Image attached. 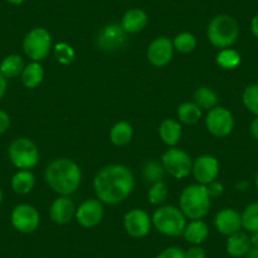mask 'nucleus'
Here are the masks:
<instances>
[{
  "instance_id": "1",
  "label": "nucleus",
  "mask_w": 258,
  "mask_h": 258,
  "mask_svg": "<svg viewBox=\"0 0 258 258\" xmlns=\"http://www.w3.org/2000/svg\"><path fill=\"white\" fill-rule=\"evenodd\" d=\"M135 187L132 171L123 165H109L101 168L94 178L96 197L105 204H118L129 197Z\"/></svg>"
},
{
  "instance_id": "2",
  "label": "nucleus",
  "mask_w": 258,
  "mask_h": 258,
  "mask_svg": "<svg viewBox=\"0 0 258 258\" xmlns=\"http://www.w3.org/2000/svg\"><path fill=\"white\" fill-rule=\"evenodd\" d=\"M44 180L54 192L61 197H69L80 186L81 170L73 160L57 158L47 166Z\"/></svg>"
},
{
  "instance_id": "3",
  "label": "nucleus",
  "mask_w": 258,
  "mask_h": 258,
  "mask_svg": "<svg viewBox=\"0 0 258 258\" xmlns=\"http://www.w3.org/2000/svg\"><path fill=\"white\" fill-rule=\"evenodd\" d=\"M212 205L207 186L195 183L190 185L180 195V210L186 218L199 220L208 214Z\"/></svg>"
},
{
  "instance_id": "4",
  "label": "nucleus",
  "mask_w": 258,
  "mask_h": 258,
  "mask_svg": "<svg viewBox=\"0 0 258 258\" xmlns=\"http://www.w3.org/2000/svg\"><path fill=\"white\" fill-rule=\"evenodd\" d=\"M208 39L213 46L218 48H229L235 43L239 34V26L233 17L220 14L208 26Z\"/></svg>"
},
{
  "instance_id": "5",
  "label": "nucleus",
  "mask_w": 258,
  "mask_h": 258,
  "mask_svg": "<svg viewBox=\"0 0 258 258\" xmlns=\"http://www.w3.org/2000/svg\"><path fill=\"white\" fill-rule=\"evenodd\" d=\"M152 224L161 234L168 237H178L186 227V217L178 208L166 205L153 213Z\"/></svg>"
},
{
  "instance_id": "6",
  "label": "nucleus",
  "mask_w": 258,
  "mask_h": 258,
  "mask_svg": "<svg viewBox=\"0 0 258 258\" xmlns=\"http://www.w3.org/2000/svg\"><path fill=\"white\" fill-rule=\"evenodd\" d=\"M11 162L18 170H31L38 163L39 153L37 146L28 138H17L8 148Z\"/></svg>"
},
{
  "instance_id": "7",
  "label": "nucleus",
  "mask_w": 258,
  "mask_h": 258,
  "mask_svg": "<svg viewBox=\"0 0 258 258\" xmlns=\"http://www.w3.org/2000/svg\"><path fill=\"white\" fill-rule=\"evenodd\" d=\"M52 46L51 34L47 29L37 27L29 31L23 41V51L32 61H42L49 53Z\"/></svg>"
},
{
  "instance_id": "8",
  "label": "nucleus",
  "mask_w": 258,
  "mask_h": 258,
  "mask_svg": "<svg viewBox=\"0 0 258 258\" xmlns=\"http://www.w3.org/2000/svg\"><path fill=\"white\" fill-rule=\"evenodd\" d=\"M162 166L166 172L175 178L187 177L192 171V161L190 156L178 148H171L163 153Z\"/></svg>"
},
{
  "instance_id": "9",
  "label": "nucleus",
  "mask_w": 258,
  "mask_h": 258,
  "mask_svg": "<svg viewBox=\"0 0 258 258\" xmlns=\"http://www.w3.org/2000/svg\"><path fill=\"white\" fill-rule=\"evenodd\" d=\"M205 124L209 131L215 137H227L230 135L234 126V119L232 113L223 106H215L210 109L208 113Z\"/></svg>"
},
{
  "instance_id": "10",
  "label": "nucleus",
  "mask_w": 258,
  "mask_h": 258,
  "mask_svg": "<svg viewBox=\"0 0 258 258\" xmlns=\"http://www.w3.org/2000/svg\"><path fill=\"white\" fill-rule=\"evenodd\" d=\"M11 222L14 229L19 233L29 234L33 233L39 225V213L29 204H19L13 209Z\"/></svg>"
},
{
  "instance_id": "11",
  "label": "nucleus",
  "mask_w": 258,
  "mask_h": 258,
  "mask_svg": "<svg viewBox=\"0 0 258 258\" xmlns=\"http://www.w3.org/2000/svg\"><path fill=\"white\" fill-rule=\"evenodd\" d=\"M126 42V33L120 24L111 23L103 27L98 34V47L104 52H115Z\"/></svg>"
},
{
  "instance_id": "12",
  "label": "nucleus",
  "mask_w": 258,
  "mask_h": 258,
  "mask_svg": "<svg viewBox=\"0 0 258 258\" xmlns=\"http://www.w3.org/2000/svg\"><path fill=\"white\" fill-rule=\"evenodd\" d=\"M152 218L142 209H133L124 215V228L133 238H143L150 233Z\"/></svg>"
},
{
  "instance_id": "13",
  "label": "nucleus",
  "mask_w": 258,
  "mask_h": 258,
  "mask_svg": "<svg viewBox=\"0 0 258 258\" xmlns=\"http://www.w3.org/2000/svg\"><path fill=\"white\" fill-rule=\"evenodd\" d=\"M192 175L198 183L205 185L213 182L219 173V162L215 157L209 155L200 156L192 163Z\"/></svg>"
},
{
  "instance_id": "14",
  "label": "nucleus",
  "mask_w": 258,
  "mask_h": 258,
  "mask_svg": "<svg viewBox=\"0 0 258 258\" xmlns=\"http://www.w3.org/2000/svg\"><path fill=\"white\" fill-rule=\"evenodd\" d=\"M104 215L103 204L99 199H88L76 209L75 217L84 228H94L101 222Z\"/></svg>"
},
{
  "instance_id": "15",
  "label": "nucleus",
  "mask_w": 258,
  "mask_h": 258,
  "mask_svg": "<svg viewBox=\"0 0 258 258\" xmlns=\"http://www.w3.org/2000/svg\"><path fill=\"white\" fill-rule=\"evenodd\" d=\"M173 43L167 37H158L148 46L147 58L153 66L162 68L172 59Z\"/></svg>"
},
{
  "instance_id": "16",
  "label": "nucleus",
  "mask_w": 258,
  "mask_h": 258,
  "mask_svg": "<svg viewBox=\"0 0 258 258\" xmlns=\"http://www.w3.org/2000/svg\"><path fill=\"white\" fill-rule=\"evenodd\" d=\"M214 225L218 232L229 237L242 229V218L237 210L223 209L215 215Z\"/></svg>"
},
{
  "instance_id": "17",
  "label": "nucleus",
  "mask_w": 258,
  "mask_h": 258,
  "mask_svg": "<svg viewBox=\"0 0 258 258\" xmlns=\"http://www.w3.org/2000/svg\"><path fill=\"white\" fill-rule=\"evenodd\" d=\"M75 205H74L73 200L69 199L68 197L57 198L51 205L49 209V215L53 223L56 224H68L71 222L74 217H75Z\"/></svg>"
},
{
  "instance_id": "18",
  "label": "nucleus",
  "mask_w": 258,
  "mask_h": 258,
  "mask_svg": "<svg viewBox=\"0 0 258 258\" xmlns=\"http://www.w3.org/2000/svg\"><path fill=\"white\" fill-rule=\"evenodd\" d=\"M147 23L148 17L142 9H131L123 16L120 26L126 34H135L142 32Z\"/></svg>"
},
{
  "instance_id": "19",
  "label": "nucleus",
  "mask_w": 258,
  "mask_h": 258,
  "mask_svg": "<svg viewBox=\"0 0 258 258\" xmlns=\"http://www.w3.org/2000/svg\"><path fill=\"white\" fill-rule=\"evenodd\" d=\"M250 238L247 233L237 232L234 234L229 235L227 240V252L228 254L234 258L245 257L248 250L250 249Z\"/></svg>"
},
{
  "instance_id": "20",
  "label": "nucleus",
  "mask_w": 258,
  "mask_h": 258,
  "mask_svg": "<svg viewBox=\"0 0 258 258\" xmlns=\"http://www.w3.org/2000/svg\"><path fill=\"white\" fill-rule=\"evenodd\" d=\"M182 234L188 243L194 245H200L209 235V228L203 220H192L186 224Z\"/></svg>"
},
{
  "instance_id": "21",
  "label": "nucleus",
  "mask_w": 258,
  "mask_h": 258,
  "mask_svg": "<svg viewBox=\"0 0 258 258\" xmlns=\"http://www.w3.org/2000/svg\"><path fill=\"white\" fill-rule=\"evenodd\" d=\"M158 133H160V137L163 141V143H166L170 147H173L180 141L181 135H182V128L177 120L166 119L161 123Z\"/></svg>"
},
{
  "instance_id": "22",
  "label": "nucleus",
  "mask_w": 258,
  "mask_h": 258,
  "mask_svg": "<svg viewBox=\"0 0 258 258\" xmlns=\"http://www.w3.org/2000/svg\"><path fill=\"white\" fill-rule=\"evenodd\" d=\"M44 78V70L39 62L33 61L31 63L26 64L23 73H22L21 79L22 84L26 86L27 89H36L37 86L41 85Z\"/></svg>"
},
{
  "instance_id": "23",
  "label": "nucleus",
  "mask_w": 258,
  "mask_h": 258,
  "mask_svg": "<svg viewBox=\"0 0 258 258\" xmlns=\"http://www.w3.org/2000/svg\"><path fill=\"white\" fill-rule=\"evenodd\" d=\"M24 68H26V64L19 54H8L0 63V73L3 74L4 78L8 80V79L21 76Z\"/></svg>"
},
{
  "instance_id": "24",
  "label": "nucleus",
  "mask_w": 258,
  "mask_h": 258,
  "mask_svg": "<svg viewBox=\"0 0 258 258\" xmlns=\"http://www.w3.org/2000/svg\"><path fill=\"white\" fill-rule=\"evenodd\" d=\"M133 137V128L128 121H118L110 129V141L114 146L124 147Z\"/></svg>"
},
{
  "instance_id": "25",
  "label": "nucleus",
  "mask_w": 258,
  "mask_h": 258,
  "mask_svg": "<svg viewBox=\"0 0 258 258\" xmlns=\"http://www.w3.org/2000/svg\"><path fill=\"white\" fill-rule=\"evenodd\" d=\"M34 187V175L29 170H19L12 177V188L19 195L31 192Z\"/></svg>"
},
{
  "instance_id": "26",
  "label": "nucleus",
  "mask_w": 258,
  "mask_h": 258,
  "mask_svg": "<svg viewBox=\"0 0 258 258\" xmlns=\"http://www.w3.org/2000/svg\"><path fill=\"white\" fill-rule=\"evenodd\" d=\"M177 118L182 123L188 124H197L202 118V109L197 105L195 103H182L177 108Z\"/></svg>"
},
{
  "instance_id": "27",
  "label": "nucleus",
  "mask_w": 258,
  "mask_h": 258,
  "mask_svg": "<svg viewBox=\"0 0 258 258\" xmlns=\"http://www.w3.org/2000/svg\"><path fill=\"white\" fill-rule=\"evenodd\" d=\"M194 103L197 104L200 109H213L217 106L218 104V96L212 89L207 88V86H202L198 88L194 93Z\"/></svg>"
},
{
  "instance_id": "28",
  "label": "nucleus",
  "mask_w": 258,
  "mask_h": 258,
  "mask_svg": "<svg viewBox=\"0 0 258 258\" xmlns=\"http://www.w3.org/2000/svg\"><path fill=\"white\" fill-rule=\"evenodd\" d=\"M242 218V228H244L247 232L258 233V202L252 203L240 214Z\"/></svg>"
},
{
  "instance_id": "29",
  "label": "nucleus",
  "mask_w": 258,
  "mask_h": 258,
  "mask_svg": "<svg viewBox=\"0 0 258 258\" xmlns=\"http://www.w3.org/2000/svg\"><path fill=\"white\" fill-rule=\"evenodd\" d=\"M217 64L224 70H233L240 63L242 57L235 49L232 48H223L219 53L217 54Z\"/></svg>"
},
{
  "instance_id": "30",
  "label": "nucleus",
  "mask_w": 258,
  "mask_h": 258,
  "mask_svg": "<svg viewBox=\"0 0 258 258\" xmlns=\"http://www.w3.org/2000/svg\"><path fill=\"white\" fill-rule=\"evenodd\" d=\"M173 48L177 49L181 53H190L197 47V38L190 32H182L175 37Z\"/></svg>"
},
{
  "instance_id": "31",
  "label": "nucleus",
  "mask_w": 258,
  "mask_h": 258,
  "mask_svg": "<svg viewBox=\"0 0 258 258\" xmlns=\"http://www.w3.org/2000/svg\"><path fill=\"white\" fill-rule=\"evenodd\" d=\"M243 104L245 108L254 114L255 116L258 115V84H252V85L247 86L243 91Z\"/></svg>"
},
{
  "instance_id": "32",
  "label": "nucleus",
  "mask_w": 258,
  "mask_h": 258,
  "mask_svg": "<svg viewBox=\"0 0 258 258\" xmlns=\"http://www.w3.org/2000/svg\"><path fill=\"white\" fill-rule=\"evenodd\" d=\"M168 197L167 186L163 181L155 182L148 190V200L153 205H161L166 202Z\"/></svg>"
},
{
  "instance_id": "33",
  "label": "nucleus",
  "mask_w": 258,
  "mask_h": 258,
  "mask_svg": "<svg viewBox=\"0 0 258 258\" xmlns=\"http://www.w3.org/2000/svg\"><path fill=\"white\" fill-rule=\"evenodd\" d=\"M163 175H165V168L161 163L156 162V161H148L143 167V177L148 181V182H158L162 181Z\"/></svg>"
},
{
  "instance_id": "34",
  "label": "nucleus",
  "mask_w": 258,
  "mask_h": 258,
  "mask_svg": "<svg viewBox=\"0 0 258 258\" xmlns=\"http://www.w3.org/2000/svg\"><path fill=\"white\" fill-rule=\"evenodd\" d=\"M75 51L70 44L59 42L54 46V57L61 64H70L75 59Z\"/></svg>"
},
{
  "instance_id": "35",
  "label": "nucleus",
  "mask_w": 258,
  "mask_h": 258,
  "mask_svg": "<svg viewBox=\"0 0 258 258\" xmlns=\"http://www.w3.org/2000/svg\"><path fill=\"white\" fill-rule=\"evenodd\" d=\"M156 258H186L185 250L180 247H168L163 249Z\"/></svg>"
},
{
  "instance_id": "36",
  "label": "nucleus",
  "mask_w": 258,
  "mask_h": 258,
  "mask_svg": "<svg viewBox=\"0 0 258 258\" xmlns=\"http://www.w3.org/2000/svg\"><path fill=\"white\" fill-rule=\"evenodd\" d=\"M207 190H208V192H209L210 198H218L223 194L224 187H223L222 183L218 182V181H213V182L208 183Z\"/></svg>"
},
{
  "instance_id": "37",
  "label": "nucleus",
  "mask_w": 258,
  "mask_h": 258,
  "mask_svg": "<svg viewBox=\"0 0 258 258\" xmlns=\"http://www.w3.org/2000/svg\"><path fill=\"white\" fill-rule=\"evenodd\" d=\"M186 258H207V253H205L204 248L200 245H194V247L188 248L185 252Z\"/></svg>"
},
{
  "instance_id": "38",
  "label": "nucleus",
  "mask_w": 258,
  "mask_h": 258,
  "mask_svg": "<svg viewBox=\"0 0 258 258\" xmlns=\"http://www.w3.org/2000/svg\"><path fill=\"white\" fill-rule=\"evenodd\" d=\"M11 126V116L8 115L7 111L0 109V135L6 133Z\"/></svg>"
},
{
  "instance_id": "39",
  "label": "nucleus",
  "mask_w": 258,
  "mask_h": 258,
  "mask_svg": "<svg viewBox=\"0 0 258 258\" xmlns=\"http://www.w3.org/2000/svg\"><path fill=\"white\" fill-rule=\"evenodd\" d=\"M7 88H8V80L3 76V74L0 73V100L4 98L7 93Z\"/></svg>"
},
{
  "instance_id": "40",
  "label": "nucleus",
  "mask_w": 258,
  "mask_h": 258,
  "mask_svg": "<svg viewBox=\"0 0 258 258\" xmlns=\"http://www.w3.org/2000/svg\"><path fill=\"white\" fill-rule=\"evenodd\" d=\"M249 129H250V135H252V137L258 141V115L252 120Z\"/></svg>"
},
{
  "instance_id": "41",
  "label": "nucleus",
  "mask_w": 258,
  "mask_h": 258,
  "mask_svg": "<svg viewBox=\"0 0 258 258\" xmlns=\"http://www.w3.org/2000/svg\"><path fill=\"white\" fill-rule=\"evenodd\" d=\"M250 31H252L253 36L258 38V14H255L250 21Z\"/></svg>"
},
{
  "instance_id": "42",
  "label": "nucleus",
  "mask_w": 258,
  "mask_h": 258,
  "mask_svg": "<svg viewBox=\"0 0 258 258\" xmlns=\"http://www.w3.org/2000/svg\"><path fill=\"white\" fill-rule=\"evenodd\" d=\"M245 258H258V247H250V249L245 254Z\"/></svg>"
},
{
  "instance_id": "43",
  "label": "nucleus",
  "mask_w": 258,
  "mask_h": 258,
  "mask_svg": "<svg viewBox=\"0 0 258 258\" xmlns=\"http://www.w3.org/2000/svg\"><path fill=\"white\" fill-rule=\"evenodd\" d=\"M249 238L252 247H258V233H252V235Z\"/></svg>"
},
{
  "instance_id": "44",
  "label": "nucleus",
  "mask_w": 258,
  "mask_h": 258,
  "mask_svg": "<svg viewBox=\"0 0 258 258\" xmlns=\"http://www.w3.org/2000/svg\"><path fill=\"white\" fill-rule=\"evenodd\" d=\"M8 3L13 4V6H21V4H23L26 0H7Z\"/></svg>"
},
{
  "instance_id": "45",
  "label": "nucleus",
  "mask_w": 258,
  "mask_h": 258,
  "mask_svg": "<svg viewBox=\"0 0 258 258\" xmlns=\"http://www.w3.org/2000/svg\"><path fill=\"white\" fill-rule=\"evenodd\" d=\"M3 198H4V195H3V190H2V188H0V205H2V203H3Z\"/></svg>"
},
{
  "instance_id": "46",
  "label": "nucleus",
  "mask_w": 258,
  "mask_h": 258,
  "mask_svg": "<svg viewBox=\"0 0 258 258\" xmlns=\"http://www.w3.org/2000/svg\"><path fill=\"white\" fill-rule=\"evenodd\" d=\"M255 187H257V190H258V172H257V175H255Z\"/></svg>"
}]
</instances>
